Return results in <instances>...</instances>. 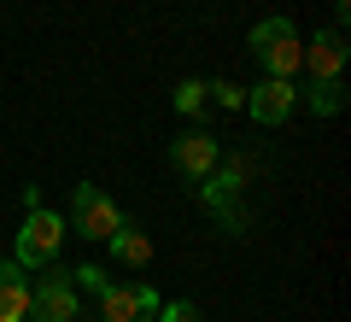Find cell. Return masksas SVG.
I'll list each match as a JSON object with an SVG mask.
<instances>
[{"label": "cell", "instance_id": "obj_1", "mask_svg": "<svg viewBox=\"0 0 351 322\" xmlns=\"http://www.w3.org/2000/svg\"><path fill=\"white\" fill-rule=\"evenodd\" d=\"M246 47H252V59L263 65V76L299 82V71H304V41H299V30H293V18H258L252 36H246Z\"/></svg>", "mask_w": 351, "mask_h": 322}, {"label": "cell", "instance_id": "obj_2", "mask_svg": "<svg viewBox=\"0 0 351 322\" xmlns=\"http://www.w3.org/2000/svg\"><path fill=\"white\" fill-rule=\"evenodd\" d=\"M246 176H252L246 159H217V170L199 182L205 211H211L228 235H246V205H240V194H246Z\"/></svg>", "mask_w": 351, "mask_h": 322}, {"label": "cell", "instance_id": "obj_3", "mask_svg": "<svg viewBox=\"0 0 351 322\" xmlns=\"http://www.w3.org/2000/svg\"><path fill=\"white\" fill-rule=\"evenodd\" d=\"M64 235H71V223H64L59 211H47V205L24 211V223H18V246H12V264H18V270H47V264H59Z\"/></svg>", "mask_w": 351, "mask_h": 322}, {"label": "cell", "instance_id": "obj_4", "mask_svg": "<svg viewBox=\"0 0 351 322\" xmlns=\"http://www.w3.org/2000/svg\"><path fill=\"white\" fill-rule=\"evenodd\" d=\"M64 223H71L82 240H112L117 229H123V211H117V199L100 194L94 182H76L71 187V217H64Z\"/></svg>", "mask_w": 351, "mask_h": 322}, {"label": "cell", "instance_id": "obj_5", "mask_svg": "<svg viewBox=\"0 0 351 322\" xmlns=\"http://www.w3.org/2000/svg\"><path fill=\"white\" fill-rule=\"evenodd\" d=\"M76 310H82V293H76L71 270L47 264V275L29 281V317L24 322H76Z\"/></svg>", "mask_w": 351, "mask_h": 322}, {"label": "cell", "instance_id": "obj_6", "mask_svg": "<svg viewBox=\"0 0 351 322\" xmlns=\"http://www.w3.org/2000/svg\"><path fill=\"white\" fill-rule=\"evenodd\" d=\"M158 305H164V299L152 293L147 281H135V287L106 281L100 287V322H152V317H158Z\"/></svg>", "mask_w": 351, "mask_h": 322}, {"label": "cell", "instance_id": "obj_7", "mask_svg": "<svg viewBox=\"0 0 351 322\" xmlns=\"http://www.w3.org/2000/svg\"><path fill=\"white\" fill-rule=\"evenodd\" d=\"M217 159H223V141H217L205 124H193L188 135L170 141V164H176L182 176H193V182H205V176L217 170Z\"/></svg>", "mask_w": 351, "mask_h": 322}, {"label": "cell", "instance_id": "obj_8", "mask_svg": "<svg viewBox=\"0 0 351 322\" xmlns=\"http://www.w3.org/2000/svg\"><path fill=\"white\" fill-rule=\"evenodd\" d=\"M299 106V82H281V76H263L258 88H246V112L258 129H276L287 124V112Z\"/></svg>", "mask_w": 351, "mask_h": 322}, {"label": "cell", "instance_id": "obj_9", "mask_svg": "<svg viewBox=\"0 0 351 322\" xmlns=\"http://www.w3.org/2000/svg\"><path fill=\"white\" fill-rule=\"evenodd\" d=\"M346 30H316V41H304V71L311 82H346Z\"/></svg>", "mask_w": 351, "mask_h": 322}, {"label": "cell", "instance_id": "obj_10", "mask_svg": "<svg viewBox=\"0 0 351 322\" xmlns=\"http://www.w3.org/2000/svg\"><path fill=\"white\" fill-rule=\"evenodd\" d=\"M24 317H29V270L0 258V322H24Z\"/></svg>", "mask_w": 351, "mask_h": 322}, {"label": "cell", "instance_id": "obj_11", "mask_svg": "<svg viewBox=\"0 0 351 322\" xmlns=\"http://www.w3.org/2000/svg\"><path fill=\"white\" fill-rule=\"evenodd\" d=\"M106 246H112V258H117V264H135V270H141V264H152V240L141 235L135 223H123L112 240H106Z\"/></svg>", "mask_w": 351, "mask_h": 322}, {"label": "cell", "instance_id": "obj_12", "mask_svg": "<svg viewBox=\"0 0 351 322\" xmlns=\"http://www.w3.org/2000/svg\"><path fill=\"white\" fill-rule=\"evenodd\" d=\"M304 100H311L316 117H334L346 112V82H304Z\"/></svg>", "mask_w": 351, "mask_h": 322}, {"label": "cell", "instance_id": "obj_13", "mask_svg": "<svg viewBox=\"0 0 351 322\" xmlns=\"http://www.w3.org/2000/svg\"><path fill=\"white\" fill-rule=\"evenodd\" d=\"M205 106H211V94H205V82H199V76L176 82V112H182V117H193V124H199V117H205Z\"/></svg>", "mask_w": 351, "mask_h": 322}, {"label": "cell", "instance_id": "obj_14", "mask_svg": "<svg viewBox=\"0 0 351 322\" xmlns=\"http://www.w3.org/2000/svg\"><path fill=\"white\" fill-rule=\"evenodd\" d=\"M152 322H199V305H193V299H164Z\"/></svg>", "mask_w": 351, "mask_h": 322}, {"label": "cell", "instance_id": "obj_15", "mask_svg": "<svg viewBox=\"0 0 351 322\" xmlns=\"http://www.w3.org/2000/svg\"><path fill=\"white\" fill-rule=\"evenodd\" d=\"M71 281H76V293H100L106 270H100V264H82V270H71Z\"/></svg>", "mask_w": 351, "mask_h": 322}, {"label": "cell", "instance_id": "obj_16", "mask_svg": "<svg viewBox=\"0 0 351 322\" xmlns=\"http://www.w3.org/2000/svg\"><path fill=\"white\" fill-rule=\"evenodd\" d=\"M205 94H211L217 106H246V88H234V82H205Z\"/></svg>", "mask_w": 351, "mask_h": 322}]
</instances>
